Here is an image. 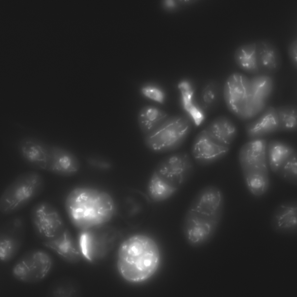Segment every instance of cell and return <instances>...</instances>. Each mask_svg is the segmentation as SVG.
<instances>
[{
  "label": "cell",
  "mask_w": 297,
  "mask_h": 297,
  "mask_svg": "<svg viewBox=\"0 0 297 297\" xmlns=\"http://www.w3.org/2000/svg\"><path fill=\"white\" fill-rule=\"evenodd\" d=\"M178 190L154 170L149 180L147 188L148 194L151 200L154 202L165 201L173 196Z\"/></svg>",
  "instance_id": "24"
},
{
  "label": "cell",
  "mask_w": 297,
  "mask_h": 297,
  "mask_svg": "<svg viewBox=\"0 0 297 297\" xmlns=\"http://www.w3.org/2000/svg\"><path fill=\"white\" fill-rule=\"evenodd\" d=\"M242 171L245 186L253 195L259 197L267 192L270 185L268 168L251 169Z\"/></svg>",
  "instance_id": "20"
},
{
  "label": "cell",
  "mask_w": 297,
  "mask_h": 297,
  "mask_svg": "<svg viewBox=\"0 0 297 297\" xmlns=\"http://www.w3.org/2000/svg\"><path fill=\"white\" fill-rule=\"evenodd\" d=\"M65 207L72 223L83 230L107 222L115 211L114 201L109 194L88 187L72 191L66 197Z\"/></svg>",
  "instance_id": "3"
},
{
  "label": "cell",
  "mask_w": 297,
  "mask_h": 297,
  "mask_svg": "<svg viewBox=\"0 0 297 297\" xmlns=\"http://www.w3.org/2000/svg\"><path fill=\"white\" fill-rule=\"evenodd\" d=\"M230 146L219 144L211 139L204 129L196 135L191 149L192 156L199 164L206 165L219 160L228 153Z\"/></svg>",
  "instance_id": "12"
},
{
  "label": "cell",
  "mask_w": 297,
  "mask_h": 297,
  "mask_svg": "<svg viewBox=\"0 0 297 297\" xmlns=\"http://www.w3.org/2000/svg\"><path fill=\"white\" fill-rule=\"evenodd\" d=\"M166 113L153 106L148 105L142 108L138 116L140 129L144 135L152 132L167 118Z\"/></svg>",
  "instance_id": "23"
},
{
  "label": "cell",
  "mask_w": 297,
  "mask_h": 297,
  "mask_svg": "<svg viewBox=\"0 0 297 297\" xmlns=\"http://www.w3.org/2000/svg\"><path fill=\"white\" fill-rule=\"evenodd\" d=\"M224 207L223 193L217 186L207 185L198 192L182 224L183 234L190 245L202 246L212 238L221 224Z\"/></svg>",
  "instance_id": "1"
},
{
  "label": "cell",
  "mask_w": 297,
  "mask_h": 297,
  "mask_svg": "<svg viewBox=\"0 0 297 297\" xmlns=\"http://www.w3.org/2000/svg\"><path fill=\"white\" fill-rule=\"evenodd\" d=\"M267 140L263 138L249 140L241 147L238 160L241 170L268 168Z\"/></svg>",
  "instance_id": "13"
},
{
  "label": "cell",
  "mask_w": 297,
  "mask_h": 297,
  "mask_svg": "<svg viewBox=\"0 0 297 297\" xmlns=\"http://www.w3.org/2000/svg\"><path fill=\"white\" fill-rule=\"evenodd\" d=\"M193 122L189 117L177 115L168 117L157 127L144 136V142L151 151L163 153L175 150L190 133Z\"/></svg>",
  "instance_id": "5"
},
{
  "label": "cell",
  "mask_w": 297,
  "mask_h": 297,
  "mask_svg": "<svg viewBox=\"0 0 297 297\" xmlns=\"http://www.w3.org/2000/svg\"><path fill=\"white\" fill-rule=\"evenodd\" d=\"M42 244L66 260L71 261L79 255V251L70 233L66 229L58 237L52 240L44 241Z\"/></svg>",
  "instance_id": "21"
},
{
  "label": "cell",
  "mask_w": 297,
  "mask_h": 297,
  "mask_svg": "<svg viewBox=\"0 0 297 297\" xmlns=\"http://www.w3.org/2000/svg\"><path fill=\"white\" fill-rule=\"evenodd\" d=\"M50 145L38 138L24 137L19 142L18 148L24 161L30 167L46 170L50 157Z\"/></svg>",
  "instance_id": "11"
},
{
  "label": "cell",
  "mask_w": 297,
  "mask_h": 297,
  "mask_svg": "<svg viewBox=\"0 0 297 297\" xmlns=\"http://www.w3.org/2000/svg\"><path fill=\"white\" fill-rule=\"evenodd\" d=\"M50 159L47 171L63 176H71L78 171L80 167L79 161L71 152L54 145H50Z\"/></svg>",
  "instance_id": "15"
},
{
  "label": "cell",
  "mask_w": 297,
  "mask_h": 297,
  "mask_svg": "<svg viewBox=\"0 0 297 297\" xmlns=\"http://www.w3.org/2000/svg\"><path fill=\"white\" fill-rule=\"evenodd\" d=\"M278 118L277 132H296L297 130V106L287 104L275 108Z\"/></svg>",
  "instance_id": "27"
},
{
  "label": "cell",
  "mask_w": 297,
  "mask_h": 297,
  "mask_svg": "<svg viewBox=\"0 0 297 297\" xmlns=\"http://www.w3.org/2000/svg\"><path fill=\"white\" fill-rule=\"evenodd\" d=\"M256 56L259 74L272 75L280 69L282 63L280 51L273 43L267 39L255 42Z\"/></svg>",
  "instance_id": "14"
},
{
  "label": "cell",
  "mask_w": 297,
  "mask_h": 297,
  "mask_svg": "<svg viewBox=\"0 0 297 297\" xmlns=\"http://www.w3.org/2000/svg\"><path fill=\"white\" fill-rule=\"evenodd\" d=\"M214 83L207 85L203 89L201 95L202 102L207 106L210 105L216 100L218 95V88Z\"/></svg>",
  "instance_id": "30"
},
{
  "label": "cell",
  "mask_w": 297,
  "mask_h": 297,
  "mask_svg": "<svg viewBox=\"0 0 297 297\" xmlns=\"http://www.w3.org/2000/svg\"><path fill=\"white\" fill-rule=\"evenodd\" d=\"M181 93L182 105L184 109L195 125H200L203 121L204 116L201 110L194 103L193 89L188 81L184 80L178 85Z\"/></svg>",
  "instance_id": "25"
},
{
  "label": "cell",
  "mask_w": 297,
  "mask_h": 297,
  "mask_svg": "<svg viewBox=\"0 0 297 297\" xmlns=\"http://www.w3.org/2000/svg\"><path fill=\"white\" fill-rule=\"evenodd\" d=\"M296 150L292 144L283 140L273 139L267 144L268 163L271 171L276 174L284 163Z\"/></svg>",
  "instance_id": "19"
},
{
  "label": "cell",
  "mask_w": 297,
  "mask_h": 297,
  "mask_svg": "<svg viewBox=\"0 0 297 297\" xmlns=\"http://www.w3.org/2000/svg\"><path fill=\"white\" fill-rule=\"evenodd\" d=\"M209 137L221 145L230 146L237 134L236 125L229 117L221 116L211 122L204 129Z\"/></svg>",
  "instance_id": "18"
},
{
  "label": "cell",
  "mask_w": 297,
  "mask_h": 297,
  "mask_svg": "<svg viewBox=\"0 0 297 297\" xmlns=\"http://www.w3.org/2000/svg\"><path fill=\"white\" fill-rule=\"evenodd\" d=\"M160 261L159 250L155 242L143 234L132 236L120 245L117 267L121 276L132 283L144 281L157 270Z\"/></svg>",
  "instance_id": "2"
},
{
  "label": "cell",
  "mask_w": 297,
  "mask_h": 297,
  "mask_svg": "<svg viewBox=\"0 0 297 297\" xmlns=\"http://www.w3.org/2000/svg\"><path fill=\"white\" fill-rule=\"evenodd\" d=\"M141 91L145 97L160 104H163L165 100L164 92L160 88L152 85H147L142 87Z\"/></svg>",
  "instance_id": "29"
},
{
  "label": "cell",
  "mask_w": 297,
  "mask_h": 297,
  "mask_svg": "<svg viewBox=\"0 0 297 297\" xmlns=\"http://www.w3.org/2000/svg\"><path fill=\"white\" fill-rule=\"evenodd\" d=\"M30 217L35 233L44 241L56 238L65 230L59 211L48 201H42L35 204L31 209Z\"/></svg>",
  "instance_id": "7"
},
{
  "label": "cell",
  "mask_w": 297,
  "mask_h": 297,
  "mask_svg": "<svg viewBox=\"0 0 297 297\" xmlns=\"http://www.w3.org/2000/svg\"><path fill=\"white\" fill-rule=\"evenodd\" d=\"M276 174L285 182L294 185H297V150L284 163Z\"/></svg>",
  "instance_id": "28"
},
{
  "label": "cell",
  "mask_w": 297,
  "mask_h": 297,
  "mask_svg": "<svg viewBox=\"0 0 297 297\" xmlns=\"http://www.w3.org/2000/svg\"><path fill=\"white\" fill-rule=\"evenodd\" d=\"M44 178L39 173L30 171L17 176L5 189L0 198V212L4 215L22 209L44 190Z\"/></svg>",
  "instance_id": "4"
},
{
  "label": "cell",
  "mask_w": 297,
  "mask_h": 297,
  "mask_svg": "<svg viewBox=\"0 0 297 297\" xmlns=\"http://www.w3.org/2000/svg\"><path fill=\"white\" fill-rule=\"evenodd\" d=\"M278 118L275 108L267 106L256 119L246 123L245 129L249 140L263 138L277 132Z\"/></svg>",
  "instance_id": "17"
},
{
  "label": "cell",
  "mask_w": 297,
  "mask_h": 297,
  "mask_svg": "<svg viewBox=\"0 0 297 297\" xmlns=\"http://www.w3.org/2000/svg\"><path fill=\"white\" fill-rule=\"evenodd\" d=\"M26 224L21 215L12 217L1 226L0 231V259L6 262L17 255L24 238Z\"/></svg>",
  "instance_id": "10"
},
{
  "label": "cell",
  "mask_w": 297,
  "mask_h": 297,
  "mask_svg": "<svg viewBox=\"0 0 297 297\" xmlns=\"http://www.w3.org/2000/svg\"><path fill=\"white\" fill-rule=\"evenodd\" d=\"M249 78L252 96L256 99L268 101L272 94L275 81L272 75L258 74Z\"/></svg>",
  "instance_id": "26"
},
{
  "label": "cell",
  "mask_w": 297,
  "mask_h": 297,
  "mask_svg": "<svg viewBox=\"0 0 297 297\" xmlns=\"http://www.w3.org/2000/svg\"><path fill=\"white\" fill-rule=\"evenodd\" d=\"M223 94L229 110L238 118L246 108L251 97L249 78L240 73H232L225 83Z\"/></svg>",
  "instance_id": "9"
},
{
  "label": "cell",
  "mask_w": 297,
  "mask_h": 297,
  "mask_svg": "<svg viewBox=\"0 0 297 297\" xmlns=\"http://www.w3.org/2000/svg\"><path fill=\"white\" fill-rule=\"evenodd\" d=\"M271 228L280 233H290L296 231V200L286 201L278 204L272 212L270 220Z\"/></svg>",
  "instance_id": "16"
},
{
  "label": "cell",
  "mask_w": 297,
  "mask_h": 297,
  "mask_svg": "<svg viewBox=\"0 0 297 297\" xmlns=\"http://www.w3.org/2000/svg\"><path fill=\"white\" fill-rule=\"evenodd\" d=\"M288 56L293 66L297 68V39L295 38L289 44L287 48Z\"/></svg>",
  "instance_id": "31"
},
{
  "label": "cell",
  "mask_w": 297,
  "mask_h": 297,
  "mask_svg": "<svg viewBox=\"0 0 297 297\" xmlns=\"http://www.w3.org/2000/svg\"><path fill=\"white\" fill-rule=\"evenodd\" d=\"M53 260L47 251L41 249H30L22 254L14 264L12 274L21 282L35 283L45 279L53 267Z\"/></svg>",
  "instance_id": "6"
},
{
  "label": "cell",
  "mask_w": 297,
  "mask_h": 297,
  "mask_svg": "<svg viewBox=\"0 0 297 297\" xmlns=\"http://www.w3.org/2000/svg\"><path fill=\"white\" fill-rule=\"evenodd\" d=\"M193 170V162L184 152L173 153L162 159L154 170L163 179L178 189L191 176Z\"/></svg>",
  "instance_id": "8"
},
{
  "label": "cell",
  "mask_w": 297,
  "mask_h": 297,
  "mask_svg": "<svg viewBox=\"0 0 297 297\" xmlns=\"http://www.w3.org/2000/svg\"><path fill=\"white\" fill-rule=\"evenodd\" d=\"M234 58L238 66L245 72L253 75L259 74L256 62L255 42L239 46L234 52Z\"/></svg>",
  "instance_id": "22"
}]
</instances>
